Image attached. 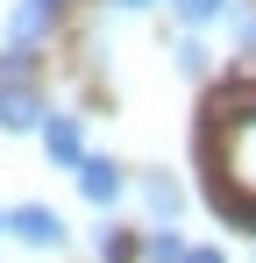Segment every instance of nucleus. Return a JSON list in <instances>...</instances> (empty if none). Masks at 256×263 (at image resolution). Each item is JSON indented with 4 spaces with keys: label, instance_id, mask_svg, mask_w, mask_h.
I'll return each instance as SVG.
<instances>
[{
    "label": "nucleus",
    "instance_id": "nucleus-1",
    "mask_svg": "<svg viewBox=\"0 0 256 263\" xmlns=\"http://www.w3.org/2000/svg\"><path fill=\"white\" fill-rule=\"evenodd\" d=\"M207 164H213L221 206L256 228V100L213 107V121H207Z\"/></svg>",
    "mask_w": 256,
    "mask_h": 263
},
{
    "label": "nucleus",
    "instance_id": "nucleus-2",
    "mask_svg": "<svg viewBox=\"0 0 256 263\" xmlns=\"http://www.w3.org/2000/svg\"><path fill=\"white\" fill-rule=\"evenodd\" d=\"M7 235H14L22 249H64V235H71V228H64V214H57V206L22 199V206L7 214Z\"/></svg>",
    "mask_w": 256,
    "mask_h": 263
},
{
    "label": "nucleus",
    "instance_id": "nucleus-3",
    "mask_svg": "<svg viewBox=\"0 0 256 263\" xmlns=\"http://www.w3.org/2000/svg\"><path fill=\"white\" fill-rule=\"evenodd\" d=\"M43 121H50V107H43L36 79H0V128L29 135V128H43Z\"/></svg>",
    "mask_w": 256,
    "mask_h": 263
},
{
    "label": "nucleus",
    "instance_id": "nucleus-4",
    "mask_svg": "<svg viewBox=\"0 0 256 263\" xmlns=\"http://www.w3.org/2000/svg\"><path fill=\"white\" fill-rule=\"evenodd\" d=\"M43 149H50L57 171H79L85 164V121L79 114H50V121H43Z\"/></svg>",
    "mask_w": 256,
    "mask_h": 263
},
{
    "label": "nucleus",
    "instance_id": "nucleus-5",
    "mask_svg": "<svg viewBox=\"0 0 256 263\" xmlns=\"http://www.w3.org/2000/svg\"><path fill=\"white\" fill-rule=\"evenodd\" d=\"M79 192L93 199V206H114V199L128 192V171L114 164V157H85L79 164Z\"/></svg>",
    "mask_w": 256,
    "mask_h": 263
},
{
    "label": "nucleus",
    "instance_id": "nucleus-6",
    "mask_svg": "<svg viewBox=\"0 0 256 263\" xmlns=\"http://www.w3.org/2000/svg\"><path fill=\"white\" fill-rule=\"evenodd\" d=\"M142 206L157 214V228H171V220H178V206H185L178 178H171V171H150V178H142Z\"/></svg>",
    "mask_w": 256,
    "mask_h": 263
},
{
    "label": "nucleus",
    "instance_id": "nucleus-7",
    "mask_svg": "<svg viewBox=\"0 0 256 263\" xmlns=\"http://www.w3.org/2000/svg\"><path fill=\"white\" fill-rule=\"evenodd\" d=\"M185 249H192V242H185L178 228H150V242H142V263H185Z\"/></svg>",
    "mask_w": 256,
    "mask_h": 263
},
{
    "label": "nucleus",
    "instance_id": "nucleus-8",
    "mask_svg": "<svg viewBox=\"0 0 256 263\" xmlns=\"http://www.w3.org/2000/svg\"><path fill=\"white\" fill-rule=\"evenodd\" d=\"M228 29H235V50L256 57V0H228Z\"/></svg>",
    "mask_w": 256,
    "mask_h": 263
},
{
    "label": "nucleus",
    "instance_id": "nucleus-9",
    "mask_svg": "<svg viewBox=\"0 0 256 263\" xmlns=\"http://www.w3.org/2000/svg\"><path fill=\"white\" fill-rule=\"evenodd\" d=\"M100 263H142V249L128 242V228H114V220L100 228Z\"/></svg>",
    "mask_w": 256,
    "mask_h": 263
},
{
    "label": "nucleus",
    "instance_id": "nucleus-10",
    "mask_svg": "<svg viewBox=\"0 0 256 263\" xmlns=\"http://www.w3.org/2000/svg\"><path fill=\"white\" fill-rule=\"evenodd\" d=\"M171 14H178L185 29H207V22H221V14H228V0H171Z\"/></svg>",
    "mask_w": 256,
    "mask_h": 263
},
{
    "label": "nucleus",
    "instance_id": "nucleus-11",
    "mask_svg": "<svg viewBox=\"0 0 256 263\" xmlns=\"http://www.w3.org/2000/svg\"><path fill=\"white\" fill-rule=\"evenodd\" d=\"M171 64H178L185 79H199V71H207V43H192V36H178V50H171Z\"/></svg>",
    "mask_w": 256,
    "mask_h": 263
},
{
    "label": "nucleus",
    "instance_id": "nucleus-12",
    "mask_svg": "<svg viewBox=\"0 0 256 263\" xmlns=\"http://www.w3.org/2000/svg\"><path fill=\"white\" fill-rule=\"evenodd\" d=\"M22 7H29V14H43V22H57V14H64L71 0H22Z\"/></svg>",
    "mask_w": 256,
    "mask_h": 263
},
{
    "label": "nucleus",
    "instance_id": "nucleus-13",
    "mask_svg": "<svg viewBox=\"0 0 256 263\" xmlns=\"http://www.w3.org/2000/svg\"><path fill=\"white\" fill-rule=\"evenodd\" d=\"M185 263H228V256H221L213 242H192V249H185Z\"/></svg>",
    "mask_w": 256,
    "mask_h": 263
},
{
    "label": "nucleus",
    "instance_id": "nucleus-14",
    "mask_svg": "<svg viewBox=\"0 0 256 263\" xmlns=\"http://www.w3.org/2000/svg\"><path fill=\"white\" fill-rule=\"evenodd\" d=\"M114 14H142V7H157V0H107Z\"/></svg>",
    "mask_w": 256,
    "mask_h": 263
},
{
    "label": "nucleus",
    "instance_id": "nucleus-15",
    "mask_svg": "<svg viewBox=\"0 0 256 263\" xmlns=\"http://www.w3.org/2000/svg\"><path fill=\"white\" fill-rule=\"evenodd\" d=\"M0 235H7V214H0Z\"/></svg>",
    "mask_w": 256,
    "mask_h": 263
}]
</instances>
